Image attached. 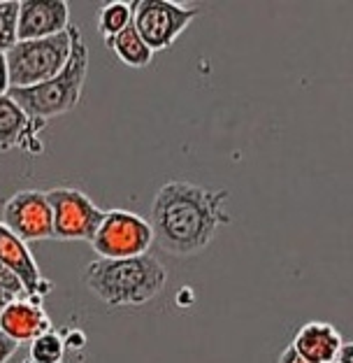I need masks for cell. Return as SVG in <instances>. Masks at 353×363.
I'll return each instance as SVG.
<instances>
[{"label":"cell","mask_w":353,"mask_h":363,"mask_svg":"<svg viewBox=\"0 0 353 363\" xmlns=\"http://www.w3.org/2000/svg\"><path fill=\"white\" fill-rule=\"evenodd\" d=\"M45 194L49 205H52L56 240L91 242L105 217V210L98 208L91 196H86L75 186H56Z\"/></svg>","instance_id":"cell-7"},{"label":"cell","mask_w":353,"mask_h":363,"mask_svg":"<svg viewBox=\"0 0 353 363\" xmlns=\"http://www.w3.org/2000/svg\"><path fill=\"white\" fill-rule=\"evenodd\" d=\"M344 345L342 333L328 321H307L298 328L291 347L309 363H335Z\"/></svg>","instance_id":"cell-13"},{"label":"cell","mask_w":353,"mask_h":363,"mask_svg":"<svg viewBox=\"0 0 353 363\" xmlns=\"http://www.w3.org/2000/svg\"><path fill=\"white\" fill-rule=\"evenodd\" d=\"M277 363H309V361H307V359H302L300 354L295 352V350L291 347V345H289V347H286L282 354H279V361H277Z\"/></svg>","instance_id":"cell-22"},{"label":"cell","mask_w":353,"mask_h":363,"mask_svg":"<svg viewBox=\"0 0 353 363\" xmlns=\"http://www.w3.org/2000/svg\"><path fill=\"white\" fill-rule=\"evenodd\" d=\"M12 301H14V296H10L7 291H3V289H0V315H3V310H5Z\"/></svg>","instance_id":"cell-24"},{"label":"cell","mask_w":353,"mask_h":363,"mask_svg":"<svg viewBox=\"0 0 353 363\" xmlns=\"http://www.w3.org/2000/svg\"><path fill=\"white\" fill-rule=\"evenodd\" d=\"M16 21H19V0H0V54H7L19 43Z\"/></svg>","instance_id":"cell-17"},{"label":"cell","mask_w":353,"mask_h":363,"mask_svg":"<svg viewBox=\"0 0 353 363\" xmlns=\"http://www.w3.org/2000/svg\"><path fill=\"white\" fill-rule=\"evenodd\" d=\"M0 224L23 242L54 238V217L47 194L40 189H23L5 198L0 205Z\"/></svg>","instance_id":"cell-8"},{"label":"cell","mask_w":353,"mask_h":363,"mask_svg":"<svg viewBox=\"0 0 353 363\" xmlns=\"http://www.w3.org/2000/svg\"><path fill=\"white\" fill-rule=\"evenodd\" d=\"M133 23V5L130 3H108L98 10V33L103 35V40H110L114 35Z\"/></svg>","instance_id":"cell-15"},{"label":"cell","mask_w":353,"mask_h":363,"mask_svg":"<svg viewBox=\"0 0 353 363\" xmlns=\"http://www.w3.org/2000/svg\"><path fill=\"white\" fill-rule=\"evenodd\" d=\"M0 331L14 342H30L37 335L52 331V319H49L45 305L35 298H14L0 315Z\"/></svg>","instance_id":"cell-12"},{"label":"cell","mask_w":353,"mask_h":363,"mask_svg":"<svg viewBox=\"0 0 353 363\" xmlns=\"http://www.w3.org/2000/svg\"><path fill=\"white\" fill-rule=\"evenodd\" d=\"M72 52L68 65L54 79L26 89H10L7 96L35 121H49L54 117L72 112L84 96V84L88 75V45L84 43L77 26H70Z\"/></svg>","instance_id":"cell-3"},{"label":"cell","mask_w":353,"mask_h":363,"mask_svg":"<svg viewBox=\"0 0 353 363\" xmlns=\"http://www.w3.org/2000/svg\"><path fill=\"white\" fill-rule=\"evenodd\" d=\"M65 342L59 331H47L28 342V361L30 363H63Z\"/></svg>","instance_id":"cell-16"},{"label":"cell","mask_w":353,"mask_h":363,"mask_svg":"<svg viewBox=\"0 0 353 363\" xmlns=\"http://www.w3.org/2000/svg\"><path fill=\"white\" fill-rule=\"evenodd\" d=\"M154 245L151 224L128 210H105L91 247L98 259H135L149 254Z\"/></svg>","instance_id":"cell-6"},{"label":"cell","mask_w":353,"mask_h":363,"mask_svg":"<svg viewBox=\"0 0 353 363\" xmlns=\"http://www.w3.org/2000/svg\"><path fill=\"white\" fill-rule=\"evenodd\" d=\"M0 263L21 279L28 291V298L45 303L47 296L54 291V282L42 275L28 245L21 238H16L12 230H7L3 224H0Z\"/></svg>","instance_id":"cell-9"},{"label":"cell","mask_w":353,"mask_h":363,"mask_svg":"<svg viewBox=\"0 0 353 363\" xmlns=\"http://www.w3.org/2000/svg\"><path fill=\"white\" fill-rule=\"evenodd\" d=\"M0 289L7 291L10 296H14V298H26V296H28L26 286H23L21 279L16 277L7 266H3V263H0Z\"/></svg>","instance_id":"cell-18"},{"label":"cell","mask_w":353,"mask_h":363,"mask_svg":"<svg viewBox=\"0 0 353 363\" xmlns=\"http://www.w3.org/2000/svg\"><path fill=\"white\" fill-rule=\"evenodd\" d=\"M70 23V5L65 0H21L16 38L42 40L65 33Z\"/></svg>","instance_id":"cell-10"},{"label":"cell","mask_w":353,"mask_h":363,"mask_svg":"<svg viewBox=\"0 0 353 363\" xmlns=\"http://www.w3.org/2000/svg\"><path fill=\"white\" fill-rule=\"evenodd\" d=\"M7 91H10V68L5 54H0V96H7Z\"/></svg>","instance_id":"cell-21"},{"label":"cell","mask_w":353,"mask_h":363,"mask_svg":"<svg viewBox=\"0 0 353 363\" xmlns=\"http://www.w3.org/2000/svg\"><path fill=\"white\" fill-rule=\"evenodd\" d=\"M23 363H30V361H28V359H26V361H23Z\"/></svg>","instance_id":"cell-25"},{"label":"cell","mask_w":353,"mask_h":363,"mask_svg":"<svg viewBox=\"0 0 353 363\" xmlns=\"http://www.w3.org/2000/svg\"><path fill=\"white\" fill-rule=\"evenodd\" d=\"M335 363H353V342H344Z\"/></svg>","instance_id":"cell-23"},{"label":"cell","mask_w":353,"mask_h":363,"mask_svg":"<svg viewBox=\"0 0 353 363\" xmlns=\"http://www.w3.org/2000/svg\"><path fill=\"white\" fill-rule=\"evenodd\" d=\"M105 45H108L110 52L117 56L121 63H126L128 68H146V65L154 61V52L146 47L144 40L139 38V33L135 30L133 23L123 28L119 35L105 40Z\"/></svg>","instance_id":"cell-14"},{"label":"cell","mask_w":353,"mask_h":363,"mask_svg":"<svg viewBox=\"0 0 353 363\" xmlns=\"http://www.w3.org/2000/svg\"><path fill=\"white\" fill-rule=\"evenodd\" d=\"M63 335V342H65V350H81L86 345V335L81 333V331H72L70 335Z\"/></svg>","instance_id":"cell-20"},{"label":"cell","mask_w":353,"mask_h":363,"mask_svg":"<svg viewBox=\"0 0 353 363\" xmlns=\"http://www.w3.org/2000/svg\"><path fill=\"white\" fill-rule=\"evenodd\" d=\"M16 350H19V342H14L12 337H7L3 331H0V363H10Z\"/></svg>","instance_id":"cell-19"},{"label":"cell","mask_w":353,"mask_h":363,"mask_svg":"<svg viewBox=\"0 0 353 363\" xmlns=\"http://www.w3.org/2000/svg\"><path fill=\"white\" fill-rule=\"evenodd\" d=\"M84 284L110 308H135L154 301L166 289L168 270L151 254L135 259H96L84 270Z\"/></svg>","instance_id":"cell-2"},{"label":"cell","mask_w":353,"mask_h":363,"mask_svg":"<svg viewBox=\"0 0 353 363\" xmlns=\"http://www.w3.org/2000/svg\"><path fill=\"white\" fill-rule=\"evenodd\" d=\"M228 189H209L193 182H166L151 201L149 224L154 242L172 257H193L209 247L219 228L231 221L226 212Z\"/></svg>","instance_id":"cell-1"},{"label":"cell","mask_w":353,"mask_h":363,"mask_svg":"<svg viewBox=\"0 0 353 363\" xmlns=\"http://www.w3.org/2000/svg\"><path fill=\"white\" fill-rule=\"evenodd\" d=\"M72 52V33L42 40H19L5 54L10 68V89H26L54 79L68 65Z\"/></svg>","instance_id":"cell-4"},{"label":"cell","mask_w":353,"mask_h":363,"mask_svg":"<svg viewBox=\"0 0 353 363\" xmlns=\"http://www.w3.org/2000/svg\"><path fill=\"white\" fill-rule=\"evenodd\" d=\"M45 126V121L30 119L10 96H0V152L23 150L33 156L42 154L40 130Z\"/></svg>","instance_id":"cell-11"},{"label":"cell","mask_w":353,"mask_h":363,"mask_svg":"<svg viewBox=\"0 0 353 363\" xmlns=\"http://www.w3.org/2000/svg\"><path fill=\"white\" fill-rule=\"evenodd\" d=\"M200 14L193 3L175 0H137L133 3V26L151 52H166Z\"/></svg>","instance_id":"cell-5"}]
</instances>
